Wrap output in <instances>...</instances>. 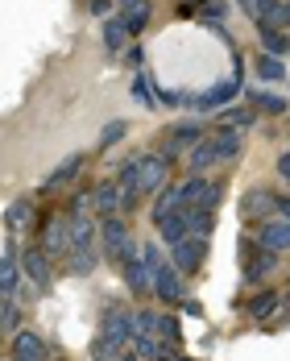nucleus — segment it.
Instances as JSON below:
<instances>
[{"mask_svg": "<svg viewBox=\"0 0 290 361\" xmlns=\"http://www.w3.org/2000/svg\"><path fill=\"white\" fill-rule=\"evenodd\" d=\"M241 133H232V129H216L212 137H203V142L191 149V158H187V171L191 175H203L208 166H224V162H237L241 158Z\"/></svg>", "mask_w": 290, "mask_h": 361, "instance_id": "nucleus-1", "label": "nucleus"}, {"mask_svg": "<svg viewBox=\"0 0 290 361\" xmlns=\"http://www.w3.org/2000/svg\"><path fill=\"white\" fill-rule=\"evenodd\" d=\"M133 253H137V241H133V233H129L125 216L100 220V257L112 262V266H125Z\"/></svg>", "mask_w": 290, "mask_h": 361, "instance_id": "nucleus-2", "label": "nucleus"}, {"mask_svg": "<svg viewBox=\"0 0 290 361\" xmlns=\"http://www.w3.org/2000/svg\"><path fill=\"white\" fill-rule=\"evenodd\" d=\"M274 270H278V253L261 250L253 237L249 241L241 237V274H245V287H261Z\"/></svg>", "mask_w": 290, "mask_h": 361, "instance_id": "nucleus-3", "label": "nucleus"}, {"mask_svg": "<svg viewBox=\"0 0 290 361\" xmlns=\"http://www.w3.org/2000/svg\"><path fill=\"white\" fill-rule=\"evenodd\" d=\"M96 336L112 341L116 349H129V345H133V312H129L125 303H108L104 316H100V332H96Z\"/></svg>", "mask_w": 290, "mask_h": 361, "instance_id": "nucleus-4", "label": "nucleus"}, {"mask_svg": "<svg viewBox=\"0 0 290 361\" xmlns=\"http://www.w3.org/2000/svg\"><path fill=\"white\" fill-rule=\"evenodd\" d=\"M220 183H208L203 175L182 179V212H216L220 204Z\"/></svg>", "mask_w": 290, "mask_h": 361, "instance_id": "nucleus-5", "label": "nucleus"}, {"mask_svg": "<svg viewBox=\"0 0 290 361\" xmlns=\"http://www.w3.org/2000/svg\"><path fill=\"white\" fill-rule=\"evenodd\" d=\"M170 183V158L162 154H137V191L141 195H158Z\"/></svg>", "mask_w": 290, "mask_h": 361, "instance_id": "nucleus-6", "label": "nucleus"}, {"mask_svg": "<svg viewBox=\"0 0 290 361\" xmlns=\"http://www.w3.org/2000/svg\"><path fill=\"white\" fill-rule=\"evenodd\" d=\"M199 142H203V125H199V121H179V125L166 129V137H162V149H158V154L175 162L182 149H195Z\"/></svg>", "mask_w": 290, "mask_h": 361, "instance_id": "nucleus-7", "label": "nucleus"}, {"mask_svg": "<svg viewBox=\"0 0 290 361\" xmlns=\"http://www.w3.org/2000/svg\"><path fill=\"white\" fill-rule=\"evenodd\" d=\"M208 262V241L203 237H182L179 245H170V266L179 274H195Z\"/></svg>", "mask_w": 290, "mask_h": 361, "instance_id": "nucleus-8", "label": "nucleus"}, {"mask_svg": "<svg viewBox=\"0 0 290 361\" xmlns=\"http://www.w3.org/2000/svg\"><path fill=\"white\" fill-rule=\"evenodd\" d=\"M253 241L261 245V250H270V253H286L290 250V220H282V216L261 220L257 233H253Z\"/></svg>", "mask_w": 290, "mask_h": 361, "instance_id": "nucleus-9", "label": "nucleus"}, {"mask_svg": "<svg viewBox=\"0 0 290 361\" xmlns=\"http://www.w3.org/2000/svg\"><path fill=\"white\" fill-rule=\"evenodd\" d=\"M21 290V250L17 241H8V250L0 253V299H17Z\"/></svg>", "mask_w": 290, "mask_h": 361, "instance_id": "nucleus-10", "label": "nucleus"}, {"mask_svg": "<svg viewBox=\"0 0 290 361\" xmlns=\"http://www.w3.org/2000/svg\"><path fill=\"white\" fill-rule=\"evenodd\" d=\"M83 166H87V158L83 154H71V158H63L46 179H42V195H50V191H63V187H71L79 175H83Z\"/></svg>", "mask_w": 290, "mask_h": 361, "instance_id": "nucleus-11", "label": "nucleus"}, {"mask_svg": "<svg viewBox=\"0 0 290 361\" xmlns=\"http://www.w3.org/2000/svg\"><path fill=\"white\" fill-rule=\"evenodd\" d=\"M42 250L46 257H67L71 253V228H67V216H50L46 220V233H42Z\"/></svg>", "mask_w": 290, "mask_h": 361, "instance_id": "nucleus-12", "label": "nucleus"}, {"mask_svg": "<svg viewBox=\"0 0 290 361\" xmlns=\"http://www.w3.org/2000/svg\"><path fill=\"white\" fill-rule=\"evenodd\" d=\"M21 274H25V279H30L37 290L50 287V279H54V266H50V257H46V250H42V245H34V250L21 253Z\"/></svg>", "mask_w": 290, "mask_h": 361, "instance_id": "nucleus-13", "label": "nucleus"}, {"mask_svg": "<svg viewBox=\"0 0 290 361\" xmlns=\"http://www.w3.org/2000/svg\"><path fill=\"white\" fill-rule=\"evenodd\" d=\"M153 295H158L166 307H179L182 299H187V295H182V274L170 266V262L158 266V274H153Z\"/></svg>", "mask_w": 290, "mask_h": 361, "instance_id": "nucleus-14", "label": "nucleus"}, {"mask_svg": "<svg viewBox=\"0 0 290 361\" xmlns=\"http://www.w3.org/2000/svg\"><path fill=\"white\" fill-rule=\"evenodd\" d=\"M237 92H241V75H232V79H224V83H212L208 92H195V109H199V112L224 109Z\"/></svg>", "mask_w": 290, "mask_h": 361, "instance_id": "nucleus-15", "label": "nucleus"}, {"mask_svg": "<svg viewBox=\"0 0 290 361\" xmlns=\"http://www.w3.org/2000/svg\"><path fill=\"white\" fill-rule=\"evenodd\" d=\"M37 220V208L30 195H21V200H13L8 204V212H4V228H8V237H21V233H30Z\"/></svg>", "mask_w": 290, "mask_h": 361, "instance_id": "nucleus-16", "label": "nucleus"}, {"mask_svg": "<svg viewBox=\"0 0 290 361\" xmlns=\"http://www.w3.org/2000/svg\"><path fill=\"white\" fill-rule=\"evenodd\" d=\"M92 212L100 220L120 216V187H116V179H104L92 187Z\"/></svg>", "mask_w": 290, "mask_h": 361, "instance_id": "nucleus-17", "label": "nucleus"}, {"mask_svg": "<svg viewBox=\"0 0 290 361\" xmlns=\"http://www.w3.org/2000/svg\"><path fill=\"white\" fill-rule=\"evenodd\" d=\"M120 274H125V287L133 290L137 299H145V295H153V274L145 270V262H141V250L133 253L125 266H120Z\"/></svg>", "mask_w": 290, "mask_h": 361, "instance_id": "nucleus-18", "label": "nucleus"}, {"mask_svg": "<svg viewBox=\"0 0 290 361\" xmlns=\"http://www.w3.org/2000/svg\"><path fill=\"white\" fill-rule=\"evenodd\" d=\"M46 357H50V349L37 332H30V328L13 332V361H46Z\"/></svg>", "mask_w": 290, "mask_h": 361, "instance_id": "nucleus-19", "label": "nucleus"}, {"mask_svg": "<svg viewBox=\"0 0 290 361\" xmlns=\"http://www.w3.org/2000/svg\"><path fill=\"white\" fill-rule=\"evenodd\" d=\"M278 307H282V290L265 287L257 299L245 303V312H249V320H261V324H274V316H278Z\"/></svg>", "mask_w": 290, "mask_h": 361, "instance_id": "nucleus-20", "label": "nucleus"}, {"mask_svg": "<svg viewBox=\"0 0 290 361\" xmlns=\"http://www.w3.org/2000/svg\"><path fill=\"white\" fill-rule=\"evenodd\" d=\"M158 237H162V245H179L182 237H191V212H170L166 220H158Z\"/></svg>", "mask_w": 290, "mask_h": 361, "instance_id": "nucleus-21", "label": "nucleus"}, {"mask_svg": "<svg viewBox=\"0 0 290 361\" xmlns=\"http://www.w3.org/2000/svg\"><path fill=\"white\" fill-rule=\"evenodd\" d=\"M67 228H71V250H96L100 224H92V216H67Z\"/></svg>", "mask_w": 290, "mask_h": 361, "instance_id": "nucleus-22", "label": "nucleus"}, {"mask_svg": "<svg viewBox=\"0 0 290 361\" xmlns=\"http://www.w3.org/2000/svg\"><path fill=\"white\" fill-rule=\"evenodd\" d=\"M270 212H274V195L270 191H249V200L241 204V220H249V224L270 220Z\"/></svg>", "mask_w": 290, "mask_h": 361, "instance_id": "nucleus-23", "label": "nucleus"}, {"mask_svg": "<svg viewBox=\"0 0 290 361\" xmlns=\"http://www.w3.org/2000/svg\"><path fill=\"white\" fill-rule=\"evenodd\" d=\"M253 125H257V109L245 104V109H224L212 129H232V133H241V129H253Z\"/></svg>", "mask_w": 290, "mask_h": 361, "instance_id": "nucleus-24", "label": "nucleus"}, {"mask_svg": "<svg viewBox=\"0 0 290 361\" xmlns=\"http://www.w3.org/2000/svg\"><path fill=\"white\" fill-rule=\"evenodd\" d=\"M179 208H182V183H166L158 191V200H153V224L166 220L170 212H179Z\"/></svg>", "mask_w": 290, "mask_h": 361, "instance_id": "nucleus-25", "label": "nucleus"}, {"mask_svg": "<svg viewBox=\"0 0 290 361\" xmlns=\"http://www.w3.org/2000/svg\"><path fill=\"white\" fill-rule=\"evenodd\" d=\"M149 17H153V4H149V0H137V4H125V13H120V21H125V30H129V37H133V34H145Z\"/></svg>", "mask_w": 290, "mask_h": 361, "instance_id": "nucleus-26", "label": "nucleus"}, {"mask_svg": "<svg viewBox=\"0 0 290 361\" xmlns=\"http://www.w3.org/2000/svg\"><path fill=\"white\" fill-rule=\"evenodd\" d=\"M257 25L290 30V0H265V4H261V21H257Z\"/></svg>", "mask_w": 290, "mask_h": 361, "instance_id": "nucleus-27", "label": "nucleus"}, {"mask_svg": "<svg viewBox=\"0 0 290 361\" xmlns=\"http://www.w3.org/2000/svg\"><path fill=\"white\" fill-rule=\"evenodd\" d=\"M96 266H100V250H71L67 253V274H75V279H87Z\"/></svg>", "mask_w": 290, "mask_h": 361, "instance_id": "nucleus-28", "label": "nucleus"}, {"mask_svg": "<svg viewBox=\"0 0 290 361\" xmlns=\"http://www.w3.org/2000/svg\"><path fill=\"white\" fill-rule=\"evenodd\" d=\"M100 37H104V50H108V54H120L125 42H129V30H125L120 17H108V21L100 25Z\"/></svg>", "mask_w": 290, "mask_h": 361, "instance_id": "nucleus-29", "label": "nucleus"}, {"mask_svg": "<svg viewBox=\"0 0 290 361\" xmlns=\"http://www.w3.org/2000/svg\"><path fill=\"white\" fill-rule=\"evenodd\" d=\"M257 37H261V50H265V54H274V59H282V54H290V37L282 34V30L257 25Z\"/></svg>", "mask_w": 290, "mask_h": 361, "instance_id": "nucleus-30", "label": "nucleus"}, {"mask_svg": "<svg viewBox=\"0 0 290 361\" xmlns=\"http://www.w3.org/2000/svg\"><path fill=\"white\" fill-rule=\"evenodd\" d=\"M249 109H261V112H282L290 109V100L286 96H278V92H249Z\"/></svg>", "mask_w": 290, "mask_h": 361, "instance_id": "nucleus-31", "label": "nucleus"}, {"mask_svg": "<svg viewBox=\"0 0 290 361\" xmlns=\"http://www.w3.org/2000/svg\"><path fill=\"white\" fill-rule=\"evenodd\" d=\"M257 75H261L265 83H278V79H286V63L261 50V54H257Z\"/></svg>", "mask_w": 290, "mask_h": 361, "instance_id": "nucleus-32", "label": "nucleus"}, {"mask_svg": "<svg viewBox=\"0 0 290 361\" xmlns=\"http://www.w3.org/2000/svg\"><path fill=\"white\" fill-rule=\"evenodd\" d=\"M145 336H158V312L137 307L133 312V341H145Z\"/></svg>", "mask_w": 290, "mask_h": 361, "instance_id": "nucleus-33", "label": "nucleus"}, {"mask_svg": "<svg viewBox=\"0 0 290 361\" xmlns=\"http://www.w3.org/2000/svg\"><path fill=\"white\" fill-rule=\"evenodd\" d=\"M13 328L21 332V303L17 299H0V332L13 336Z\"/></svg>", "mask_w": 290, "mask_h": 361, "instance_id": "nucleus-34", "label": "nucleus"}, {"mask_svg": "<svg viewBox=\"0 0 290 361\" xmlns=\"http://www.w3.org/2000/svg\"><path fill=\"white\" fill-rule=\"evenodd\" d=\"M133 100H137V104H141V109H158V104H162V100H158V96H153V83H149V75H133Z\"/></svg>", "mask_w": 290, "mask_h": 361, "instance_id": "nucleus-35", "label": "nucleus"}, {"mask_svg": "<svg viewBox=\"0 0 290 361\" xmlns=\"http://www.w3.org/2000/svg\"><path fill=\"white\" fill-rule=\"evenodd\" d=\"M158 341H162L170 353L179 349V320H175V316H158Z\"/></svg>", "mask_w": 290, "mask_h": 361, "instance_id": "nucleus-36", "label": "nucleus"}, {"mask_svg": "<svg viewBox=\"0 0 290 361\" xmlns=\"http://www.w3.org/2000/svg\"><path fill=\"white\" fill-rule=\"evenodd\" d=\"M125 133H129V125H125V121H108V125H104V129H100V149H108V145H116V142H125Z\"/></svg>", "mask_w": 290, "mask_h": 361, "instance_id": "nucleus-37", "label": "nucleus"}, {"mask_svg": "<svg viewBox=\"0 0 290 361\" xmlns=\"http://www.w3.org/2000/svg\"><path fill=\"white\" fill-rule=\"evenodd\" d=\"M212 228H216V212H191V237H212Z\"/></svg>", "mask_w": 290, "mask_h": 361, "instance_id": "nucleus-38", "label": "nucleus"}, {"mask_svg": "<svg viewBox=\"0 0 290 361\" xmlns=\"http://www.w3.org/2000/svg\"><path fill=\"white\" fill-rule=\"evenodd\" d=\"M120 353H125V349H116V345L104 341V336H96V341H92V361H116Z\"/></svg>", "mask_w": 290, "mask_h": 361, "instance_id": "nucleus-39", "label": "nucleus"}, {"mask_svg": "<svg viewBox=\"0 0 290 361\" xmlns=\"http://www.w3.org/2000/svg\"><path fill=\"white\" fill-rule=\"evenodd\" d=\"M199 21H203V25H212V30H224V4H220V0L203 4V8H199Z\"/></svg>", "mask_w": 290, "mask_h": 361, "instance_id": "nucleus-40", "label": "nucleus"}, {"mask_svg": "<svg viewBox=\"0 0 290 361\" xmlns=\"http://www.w3.org/2000/svg\"><path fill=\"white\" fill-rule=\"evenodd\" d=\"M92 212V191H75L67 204V216H87Z\"/></svg>", "mask_w": 290, "mask_h": 361, "instance_id": "nucleus-41", "label": "nucleus"}, {"mask_svg": "<svg viewBox=\"0 0 290 361\" xmlns=\"http://www.w3.org/2000/svg\"><path fill=\"white\" fill-rule=\"evenodd\" d=\"M141 59H145V54H141V46H129V54H125V63L133 67V75L141 71Z\"/></svg>", "mask_w": 290, "mask_h": 361, "instance_id": "nucleus-42", "label": "nucleus"}, {"mask_svg": "<svg viewBox=\"0 0 290 361\" xmlns=\"http://www.w3.org/2000/svg\"><path fill=\"white\" fill-rule=\"evenodd\" d=\"M274 212L282 220H290V195H274Z\"/></svg>", "mask_w": 290, "mask_h": 361, "instance_id": "nucleus-43", "label": "nucleus"}, {"mask_svg": "<svg viewBox=\"0 0 290 361\" xmlns=\"http://www.w3.org/2000/svg\"><path fill=\"white\" fill-rule=\"evenodd\" d=\"M278 175L290 183V149H286V154H278Z\"/></svg>", "mask_w": 290, "mask_h": 361, "instance_id": "nucleus-44", "label": "nucleus"}, {"mask_svg": "<svg viewBox=\"0 0 290 361\" xmlns=\"http://www.w3.org/2000/svg\"><path fill=\"white\" fill-rule=\"evenodd\" d=\"M182 312H187V316H203V303H195V299H182Z\"/></svg>", "mask_w": 290, "mask_h": 361, "instance_id": "nucleus-45", "label": "nucleus"}, {"mask_svg": "<svg viewBox=\"0 0 290 361\" xmlns=\"http://www.w3.org/2000/svg\"><path fill=\"white\" fill-rule=\"evenodd\" d=\"M92 13H96V17H104V13H112V0H92Z\"/></svg>", "mask_w": 290, "mask_h": 361, "instance_id": "nucleus-46", "label": "nucleus"}, {"mask_svg": "<svg viewBox=\"0 0 290 361\" xmlns=\"http://www.w3.org/2000/svg\"><path fill=\"white\" fill-rule=\"evenodd\" d=\"M195 4H212V0H182V13H191Z\"/></svg>", "mask_w": 290, "mask_h": 361, "instance_id": "nucleus-47", "label": "nucleus"}, {"mask_svg": "<svg viewBox=\"0 0 290 361\" xmlns=\"http://www.w3.org/2000/svg\"><path fill=\"white\" fill-rule=\"evenodd\" d=\"M116 361H141V357H137L133 349H125V353H120V357H116Z\"/></svg>", "mask_w": 290, "mask_h": 361, "instance_id": "nucleus-48", "label": "nucleus"}, {"mask_svg": "<svg viewBox=\"0 0 290 361\" xmlns=\"http://www.w3.org/2000/svg\"><path fill=\"white\" fill-rule=\"evenodd\" d=\"M125 4H137V0H120V8H125Z\"/></svg>", "mask_w": 290, "mask_h": 361, "instance_id": "nucleus-49", "label": "nucleus"}, {"mask_svg": "<svg viewBox=\"0 0 290 361\" xmlns=\"http://www.w3.org/2000/svg\"><path fill=\"white\" fill-rule=\"evenodd\" d=\"M175 361H191V357H175Z\"/></svg>", "mask_w": 290, "mask_h": 361, "instance_id": "nucleus-50", "label": "nucleus"}, {"mask_svg": "<svg viewBox=\"0 0 290 361\" xmlns=\"http://www.w3.org/2000/svg\"><path fill=\"white\" fill-rule=\"evenodd\" d=\"M261 4H265V0H261Z\"/></svg>", "mask_w": 290, "mask_h": 361, "instance_id": "nucleus-51", "label": "nucleus"}]
</instances>
